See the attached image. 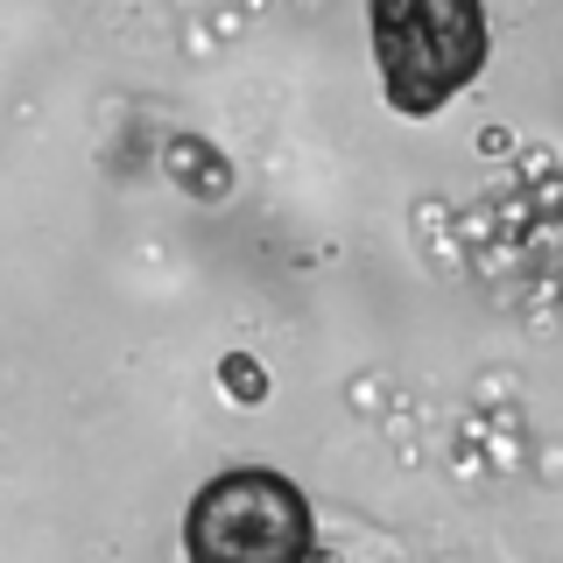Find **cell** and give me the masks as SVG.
Returning <instances> with one entry per match:
<instances>
[{
  "instance_id": "6da1fadb",
  "label": "cell",
  "mask_w": 563,
  "mask_h": 563,
  "mask_svg": "<svg viewBox=\"0 0 563 563\" xmlns=\"http://www.w3.org/2000/svg\"><path fill=\"white\" fill-rule=\"evenodd\" d=\"M374 57L395 113L430 120L479 78L486 8L479 0H374Z\"/></svg>"
},
{
  "instance_id": "7a4b0ae2",
  "label": "cell",
  "mask_w": 563,
  "mask_h": 563,
  "mask_svg": "<svg viewBox=\"0 0 563 563\" xmlns=\"http://www.w3.org/2000/svg\"><path fill=\"white\" fill-rule=\"evenodd\" d=\"M190 563H310V500L282 472H219L184 515Z\"/></svg>"
}]
</instances>
